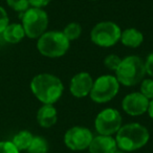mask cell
<instances>
[{
    "mask_svg": "<svg viewBox=\"0 0 153 153\" xmlns=\"http://www.w3.org/2000/svg\"><path fill=\"white\" fill-rule=\"evenodd\" d=\"M57 109L51 104H43L37 112V122L43 128H51L57 123Z\"/></svg>",
    "mask_w": 153,
    "mask_h": 153,
    "instance_id": "obj_13",
    "label": "cell"
},
{
    "mask_svg": "<svg viewBox=\"0 0 153 153\" xmlns=\"http://www.w3.org/2000/svg\"><path fill=\"white\" fill-rule=\"evenodd\" d=\"M117 148L124 152H132L146 146L150 138V133L145 126L138 123L122 125L115 133Z\"/></svg>",
    "mask_w": 153,
    "mask_h": 153,
    "instance_id": "obj_2",
    "label": "cell"
},
{
    "mask_svg": "<svg viewBox=\"0 0 153 153\" xmlns=\"http://www.w3.org/2000/svg\"><path fill=\"white\" fill-rule=\"evenodd\" d=\"M33 138V134L30 133V131H26V130H23V131H20L14 136L13 143L14 145L16 146V148L18 149L19 151L21 150H27V148L30 147V143H32Z\"/></svg>",
    "mask_w": 153,
    "mask_h": 153,
    "instance_id": "obj_16",
    "label": "cell"
},
{
    "mask_svg": "<svg viewBox=\"0 0 153 153\" xmlns=\"http://www.w3.org/2000/svg\"><path fill=\"white\" fill-rule=\"evenodd\" d=\"M3 39L7 42L12 43V44H16L19 43L22 39L25 36V32L22 26V24L19 23H12L5 27V30L2 33Z\"/></svg>",
    "mask_w": 153,
    "mask_h": 153,
    "instance_id": "obj_15",
    "label": "cell"
},
{
    "mask_svg": "<svg viewBox=\"0 0 153 153\" xmlns=\"http://www.w3.org/2000/svg\"><path fill=\"white\" fill-rule=\"evenodd\" d=\"M122 123L123 119L119 110L114 108H105L97 115L94 128L101 135H112L119 131Z\"/></svg>",
    "mask_w": 153,
    "mask_h": 153,
    "instance_id": "obj_8",
    "label": "cell"
},
{
    "mask_svg": "<svg viewBox=\"0 0 153 153\" xmlns=\"http://www.w3.org/2000/svg\"><path fill=\"white\" fill-rule=\"evenodd\" d=\"M63 34L65 35V37L69 41L76 40L78 38H80L82 34V26L80 23L76 22H70L67 25L64 27Z\"/></svg>",
    "mask_w": 153,
    "mask_h": 153,
    "instance_id": "obj_18",
    "label": "cell"
},
{
    "mask_svg": "<svg viewBox=\"0 0 153 153\" xmlns=\"http://www.w3.org/2000/svg\"><path fill=\"white\" fill-rule=\"evenodd\" d=\"M7 3L11 9L19 13H24L26 10L30 9L28 0H7Z\"/></svg>",
    "mask_w": 153,
    "mask_h": 153,
    "instance_id": "obj_20",
    "label": "cell"
},
{
    "mask_svg": "<svg viewBox=\"0 0 153 153\" xmlns=\"http://www.w3.org/2000/svg\"><path fill=\"white\" fill-rule=\"evenodd\" d=\"M145 70L147 74L153 78V53H149L145 61Z\"/></svg>",
    "mask_w": 153,
    "mask_h": 153,
    "instance_id": "obj_24",
    "label": "cell"
},
{
    "mask_svg": "<svg viewBox=\"0 0 153 153\" xmlns=\"http://www.w3.org/2000/svg\"><path fill=\"white\" fill-rule=\"evenodd\" d=\"M113 153H125V152H124V151H122V150H120V149H117V150L115 151V152H113Z\"/></svg>",
    "mask_w": 153,
    "mask_h": 153,
    "instance_id": "obj_27",
    "label": "cell"
},
{
    "mask_svg": "<svg viewBox=\"0 0 153 153\" xmlns=\"http://www.w3.org/2000/svg\"><path fill=\"white\" fill-rule=\"evenodd\" d=\"M48 144L42 136H34L30 147L27 148L28 153H47Z\"/></svg>",
    "mask_w": 153,
    "mask_h": 153,
    "instance_id": "obj_17",
    "label": "cell"
},
{
    "mask_svg": "<svg viewBox=\"0 0 153 153\" xmlns=\"http://www.w3.org/2000/svg\"><path fill=\"white\" fill-rule=\"evenodd\" d=\"M94 138V134L88 128L74 126L64 134V144L72 151H83L88 149Z\"/></svg>",
    "mask_w": 153,
    "mask_h": 153,
    "instance_id": "obj_9",
    "label": "cell"
},
{
    "mask_svg": "<svg viewBox=\"0 0 153 153\" xmlns=\"http://www.w3.org/2000/svg\"><path fill=\"white\" fill-rule=\"evenodd\" d=\"M22 26L25 36L30 39H38L46 32L48 26L47 13L39 7H30L22 15Z\"/></svg>",
    "mask_w": 153,
    "mask_h": 153,
    "instance_id": "obj_5",
    "label": "cell"
},
{
    "mask_svg": "<svg viewBox=\"0 0 153 153\" xmlns=\"http://www.w3.org/2000/svg\"><path fill=\"white\" fill-rule=\"evenodd\" d=\"M122 59L117 55H113V53H110L108 55L106 58L104 59V65L108 68L109 70H112V71H115L117 69V67L121 64Z\"/></svg>",
    "mask_w": 153,
    "mask_h": 153,
    "instance_id": "obj_21",
    "label": "cell"
},
{
    "mask_svg": "<svg viewBox=\"0 0 153 153\" xmlns=\"http://www.w3.org/2000/svg\"><path fill=\"white\" fill-rule=\"evenodd\" d=\"M70 41L63 32L51 30L45 32L38 38L37 48L39 53L47 58H59L64 56L69 49Z\"/></svg>",
    "mask_w": 153,
    "mask_h": 153,
    "instance_id": "obj_4",
    "label": "cell"
},
{
    "mask_svg": "<svg viewBox=\"0 0 153 153\" xmlns=\"http://www.w3.org/2000/svg\"><path fill=\"white\" fill-rule=\"evenodd\" d=\"M94 1H96V0H94Z\"/></svg>",
    "mask_w": 153,
    "mask_h": 153,
    "instance_id": "obj_28",
    "label": "cell"
},
{
    "mask_svg": "<svg viewBox=\"0 0 153 153\" xmlns=\"http://www.w3.org/2000/svg\"><path fill=\"white\" fill-rule=\"evenodd\" d=\"M120 90V83L115 76L103 74L94 81L89 97L94 103L104 104L111 101Z\"/></svg>",
    "mask_w": 153,
    "mask_h": 153,
    "instance_id": "obj_6",
    "label": "cell"
},
{
    "mask_svg": "<svg viewBox=\"0 0 153 153\" xmlns=\"http://www.w3.org/2000/svg\"><path fill=\"white\" fill-rule=\"evenodd\" d=\"M147 112L149 113L150 117L153 120V99L150 100V102H149V107H148V111H147Z\"/></svg>",
    "mask_w": 153,
    "mask_h": 153,
    "instance_id": "obj_26",
    "label": "cell"
},
{
    "mask_svg": "<svg viewBox=\"0 0 153 153\" xmlns=\"http://www.w3.org/2000/svg\"><path fill=\"white\" fill-rule=\"evenodd\" d=\"M140 92L149 101L153 99V79H143Z\"/></svg>",
    "mask_w": 153,
    "mask_h": 153,
    "instance_id": "obj_19",
    "label": "cell"
},
{
    "mask_svg": "<svg viewBox=\"0 0 153 153\" xmlns=\"http://www.w3.org/2000/svg\"><path fill=\"white\" fill-rule=\"evenodd\" d=\"M94 85V79L88 72H79L74 74L69 83L70 94L76 98H85L89 96Z\"/></svg>",
    "mask_w": 153,
    "mask_h": 153,
    "instance_id": "obj_11",
    "label": "cell"
},
{
    "mask_svg": "<svg viewBox=\"0 0 153 153\" xmlns=\"http://www.w3.org/2000/svg\"><path fill=\"white\" fill-rule=\"evenodd\" d=\"M117 140L112 135H99L94 136L88 150L90 153H113L117 150Z\"/></svg>",
    "mask_w": 153,
    "mask_h": 153,
    "instance_id": "obj_12",
    "label": "cell"
},
{
    "mask_svg": "<svg viewBox=\"0 0 153 153\" xmlns=\"http://www.w3.org/2000/svg\"><path fill=\"white\" fill-rule=\"evenodd\" d=\"M122 30L117 23L112 21H102L92 27L90 40L100 47H111L121 39Z\"/></svg>",
    "mask_w": 153,
    "mask_h": 153,
    "instance_id": "obj_7",
    "label": "cell"
},
{
    "mask_svg": "<svg viewBox=\"0 0 153 153\" xmlns=\"http://www.w3.org/2000/svg\"><path fill=\"white\" fill-rule=\"evenodd\" d=\"M150 101L140 92H131L122 101V108L127 114L132 117L142 115L148 111Z\"/></svg>",
    "mask_w": 153,
    "mask_h": 153,
    "instance_id": "obj_10",
    "label": "cell"
},
{
    "mask_svg": "<svg viewBox=\"0 0 153 153\" xmlns=\"http://www.w3.org/2000/svg\"><path fill=\"white\" fill-rule=\"evenodd\" d=\"M120 41L125 46L130 47V48H136L142 45L144 41V35L142 32L134 27L126 28L125 30L122 32Z\"/></svg>",
    "mask_w": 153,
    "mask_h": 153,
    "instance_id": "obj_14",
    "label": "cell"
},
{
    "mask_svg": "<svg viewBox=\"0 0 153 153\" xmlns=\"http://www.w3.org/2000/svg\"><path fill=\"white\" fill-rule=\"evenodd\" d=\"M9 24V16L7 11L2 7H0V34H2Z\"/></svg>",
    "mask_w": 153,
    "mask_h": 153,
    "instance_id": "obj_23",
    "label": "cell"
},
{
    "mask_svg": "<svg viewBox=\"0 0 153 153\" xmlns=\"http://www.w3.org/2000/svg\"><path fill=\"white\" fill-rule=\"evenodd\" d=\"M114 72L121 85L127 87L135 86L143 81L146 74L145 62L138 56H128L122 59L121 64Z\"/></svg>",
    "mask_w": 153,
    "mask_h": 153,
    "instance_id": "obj_3",
    "label": "cell"
},
{
    "mask_svg": "<svg viewBox=\"0 0 153 153\" xmlns=\"http://www.w3.org/2000/svg\"><path fill=\"white\" fill-rule=\"evenodd\" d=\"M51 1V0H28L30 5H32V7H39V9L46 7Z\"/></svg>",
    "mask_w": 153,
    "mask_h": 153,
    "instance_id": "obj_25",
    "label": "cell"
},
{
    "mask_svg": "<svg viewBox=\"0 0 153 153\" xmlns=\"http://www.w3.org/2000/svg\"><path fill=\"white\" fill-rule=\"evenodd\" d=\"M30 89L41 103L53 105L63 94L64 86L61 80L55 74H39L33 78Z\"/></svg>",
    "mask_w": 153,
    "mask_h": 153,
    "instance_id": "obj_1",
    "label": "cell"
},
{
    "mask_svg": "<svg viewBox=\"0 0 153 153\" xmlns=\"http://www.w3.org/2000/svg\"><path fill=\"white\" fill-rule=\"evenodd\" d=\"M0 153H20L12 142H0Z\"/></svg>",
    "mask_w": 153,
    "mask_h": 153,
    "instance_id": "obj_22",
    "label": "cell"
}]
</instances>
